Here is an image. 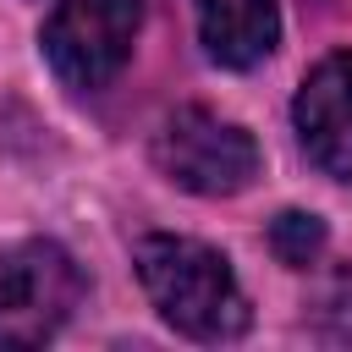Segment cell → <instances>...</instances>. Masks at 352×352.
I'll list each match as a JSON object with an SVG mask.
<instances>
[{
  "instance_id": "obj_7",
  "label": "cell",
  "mask_w": 352,
  "mask_h": 352,
  "mask_svg": "<svg viewBox=\"0 0 352 352\" xmlns=\"http://www.w3.org/2000/svg\"><path fill=\"white\" fill-rule=\"evenodd\" d=\"M270 253H275L286 270H308V264L324 253V220L308 214V209L275 214V226H270Z\"/></svg>"
},
{
  "instance_id": "obj_8",
  "label": "cell",
  "mask_w": 352,
  "mask_h": 352,
  "mask_svg": "<svg viewBox=\"0 0 352 352\" xmlns=\"http://www.w3.org/2000/svg\"><path fill=\"white\" fill-rule=\"evenodd\" d=\"M319 336L336 346H352V264L330 275V286L319 292V314H314Z\"/></svg>"
},
{
  "instance_id": "obj_2",
  "label": "cell",
  "mask_w": 352,
  "mask_h": 352,
  "mask_svg": "<svg viewBox=\"0 0 352 352\" xmlns=\"http://www.w3.org/2000/svg\"><path fill=\"white\" fill-rule=\"evenodd\" d=\"M154 165L198 198H231L258 176V143L236 121L187 104L154 138Z\"/></svg>"
},
{
  "instance_id": "obj_4",
  "label": "cell",
  "mask_w": 352,
  "mask_h": 352,
  "mask_svg": "<svg viewBox=\"0 0 352 352\" xmlns=\"http://www.w3.org/2000/svg\"><path fill=\"white\" fill-rule=\"evenodd\" d=\"M143 28V0H60V11L44 22V55L55 77L77 94L104 88Z\"/></svg>"
},
{
  "instance_id": "obj_5",
  "label": "cell",
  "mask_w": 352,
  "mask_h": 352,
  "mask_svg": "<svg viewBox=\"0 0 352 352\" xmlns=\"http://www.w3.org/2000/svg\"><path fill=\"white\" fill-rule=\"evenodd\" d=\"M292 121H297L302 154L324 176L352 182V50L319 60L302 77L297 104H292Z\"/></svg>"
},
{
  "instance_id": "obj_3",
  "label": "cell",
  "mask_w": 352,
  "mask_h": 352,
  "mask_svg": "<svg viewBox=\"0 0 352 352\" xmlns=\"http://www.w3.org/2000/svg\"><path fill=\"white\" fill-rule=\"evenodd\" d=\"M82 297V275L55 242H16L0 253V346L50 341Z\"/></svg>"
},
{
  "instance_id": "obj_1",
  "label": "cell",
  "mask_w": 352,
  "mask_h": 352,
  "mask_svg": "<svg viewBox=\"0 0 352 352\" xmlns=\"http://www.w3.org/2000/svg\"><path fill=\"white\" fill-rule=\"evenodd\" d=\"M138 280L148 292V302L160 308L165 324H176L192 341H231L248 330V297L226 264V253H214L209 242L192 236H143L138 253Z\"/></svg>"
},
{
  "instance_id": "obj_6",
  "label": "cell",
  "mask_w": 352,
  "mask_h": 352,
  "mask_svg": "<svg viewBox=\"0 0 352 352\" xmlns=\"http://www.w3.org/2000/svg\"><path fill=\"white\" fill-rule=\"evenodd\" d=\"M198 38L220 66H258L280 38L275 0H198Z\"/></svg>"
}]
</instances>
